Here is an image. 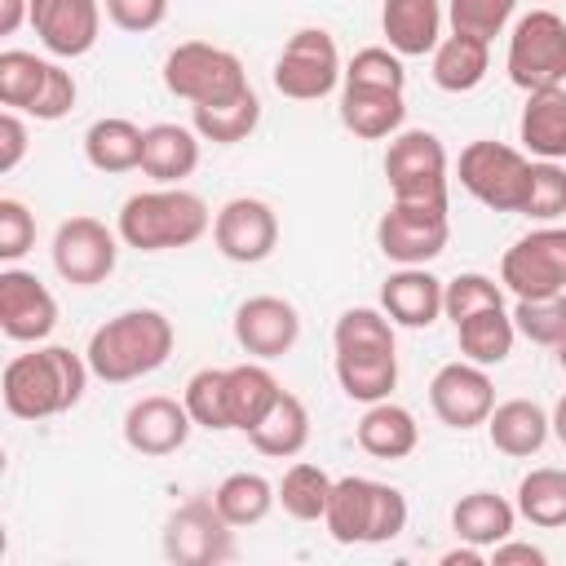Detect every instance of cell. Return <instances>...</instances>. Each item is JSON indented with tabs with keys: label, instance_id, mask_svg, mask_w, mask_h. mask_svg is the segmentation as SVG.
I'll use <instances>...</instances> for the list:
<instances>
[{
	"label": "cell",
	"instance_id": "cell-32",
	"mask_svg": "<svg viewBox=\"0 0 566 566\" xmlns=\"http://www.w3.org/2000/svg\"><path fill=\"white\" fill-rule=\"evenodd\" d=\"M142 142H146V128H137L133 119L106 115V119H93L88 124V133H84V159L97 172H133V168H142Z\"/></svg>",
	"mask_w": 566,
	"mask_h": 566
},
{
	"label": "cell",
	"instance_id": "cell-40",
	"mask_svg": "<svg viewBox=\"0 0 566 566\" xmlns=\"http://www.w3.org/2000/svg\"><path fill=\"white\" fill-rule=\"evenodd\" d=\"M513 327L531 340V345H562L566 340V292L553 296H535V301H517L513 305Z\"/></svg>",
	"mask_w": 566,
	"mask_h": 566
},
{
	"label": "cell",
	"instance_id": "cell-51",
	"mask_svg": "<svg viewBox=\"0 0 566 566\" xmlns=\"http://www.w3.org/2000/svg\"><path fill=\"white\" fill-rule=\"evenodd\" d=\"M442 566H482V548H478V544L451 548V553H442Z\"/></svg>",
	"mask_w": 566,
	"mask_h": 566
},
{
	"label": "cell",
	"instance_id": "cell-3",
	"mask_svg": "<svg viewBox=\"0 0 566 566\" xmlns=\"http://www.w3.org/2000/svg\"><path fill=\"white\" fill-rule=\"evenodd\" d=\"M177 345V332H172V318L159 314V310H124L115 318H106L93 336H88V371L106 385H128V380H142L150 371H159L168 363Z\"/></svg>",
	"mask_w": 566,
	"mask_h": 566
},
{
	"label": "cell",
	"instance_id": "cell-33",
	"mask_svg": "<svg viewBox=\"0 0 566 566\" xmlns=\"http://www.w3.org/2000/svg\"><path fill=\"white\" fill-rule=\"evenodd\" d=\"M455 340H460V354L478 367H500L509 354H513V340H517V327H513V314L504 305H491V310H478L469 314L464 323H455Z\"/></svg>",
	"mask_w": 566,
	"mask_h": 566
},
{
	"label": "cell",
	"instance_id": "cell-49",
	"mask_svg": "<svg viewBox=\"0 0 566 566\" xmlns=\"http://www.w3.org/2000/svg\"><path fill=\"white\" fill-rule=\"evenodd\" d=\"M491 562H495V566H544V562H548V553L509 535V539H500V544L491 548Z\"/></svg>",
	"mask_w": 566,
	"mask_h": 566
},
{
	"label": "cell",
	"instance_id": "cell-6",
	"mask_svg": "<svg viewBox=\"0 0 566 566\" xmlns=\"http://www.w3.org/2000/svg\"><path fill=\"white\" fill-rule=\"evenodd\" d=\"M164 88L190 106H208V102H226L239 97L248 84L243 62L208 40H186L164 57Z\"/></svg>",
	"mask_w": 566,
	"mask_h": 566
},
{
	"label": "cell",
	"instance_id": "cell-53",
	"mask_svg": "<svg viewBox=\"0 0 566 566\" xmlns=\"http://www.w3.org/2000/svg\"><path fill=\"white\" fill-rule=\"evenodd\" d=\"M557 363H562V371H566V340L557 345Z\"/></svg>",
	"mask_w": 566,
	"mask_h": 566
},
{
	"label": "cell",
	"instance_id": "cell-43",
	"mask_svg": "<svg viewBox=\"0 0 566 566\" xmlns=\"http://www.w3.org/2000/svg\"><path fill=\"white\" fill-rule=\"evenodd\" d=\"M517 0H451L447 4V18H451V31L460 35H478V40H495L509 18H513Z\"/></svg>",
	"mask_w": 566,
	"mask_h": 566
},
{
	"label": "cell",
	"instance_id": "cell-11",
	"mask_svg": "<svg viewBox=\"0 0 566 566\" xmlns=\"http://www.w3.org/2000/svg\"><path fill=\"white\" fill-rule=\"evenodd\" d=\"M500 283L517 301L566 292V226H539L500 256Z\"/></svg>",
	"mask_w": 566,
	"mask_h": 566
},
{
	"label": "cell",
	"instance_id": "cell-41",
	"mask_svg": "<svg viewBox=\"0 0 566 566\" xmlns=\"http://www.w3.org/2000/svg\"><path fill=\"white\" fill-rule=\"evenodd\" d=\"M491 305H504V287H500L495 279L478 274V270L455 274V279H447V287H442V314H447L451 323H464L469 314L491 310Z\"/></svg>",
	"mask_w": 566,
	"mask_h": 566
},
{
	"label": "cell",
	"instance_id": "cell-47",
	"mask_svg": "<svg viewBox=\"0 0 566 566\" xmlns=\"http://www.w3.org/2000/svg\"><path fill=\"white\" fill-rule=\"evenodd\" d=\"M71 106H75V80H71V71L66 66H57L53 62V75H49V88H44V97L35 102V119H44V124H53V119H62V115H71Z\"/></svg>",
	"mask_w": 566,
	"mask_h": 566
},
{
	"label": "cell",
	"instance_id": "cell-38",
	"mask_svg": "<svg viewBox=\"0 0 566 566\" xmlns=\"http://www.w3.org/2000/svg\"><path fill=\"white\" fill-rule=\"evenodd\" d=\"M332 482H336V478H327V469H318V464H310V460H296V464L283 473V482H279V504H283V513L296 517V522H318V517L327 513Z\"/></svg>",
	"mask_w": 566,
	"mask_h": 566
},
{
	"label": "cell",
	"instance_id": "cell-17",
	"mask_svg": "<svg viewBox=\"0 0 566 566\" xmlns=\"http://www.w3.org/2000/svg\"><path fill=\"white\" fill-rule=\"evenodd\" d=\"M57 327L53 292L27 270H0V332L22 345H40Z\"/></svg>",
	"mask_w": 566,
	"mask_h": 566
},
{
	"label": "cell",
	"instance_id": "cell-30",
	"mask_svg": "<svg viewBox=\"0 0 566 566\" xmlns=\"http://www.w3.org/2000/svg\"><path fill=\"white\" fill-rule=\"evenodd\" d=\"M491 71V44L478 40V35H442L438 49H433V84L442 93H469L486 80Z\"/></svg>",
	"mask_w": 566,
	"mask_h": 566
},
{
	"label": "cell",
	"instance_id": "cell-4",
	"mask_svg": "<svg viewBox=\"0 0 566 566\" xmlns=\"http://www.w3.org/2000/svg\"><path fill=\"white\" fill-rule=\"evenodd\" d=\"M212 226L208 203L195 190L181 186H155L142 195H128L119 208V239L137 252H168V248H190L203 239Z\"/></svg>",
	"mask_w": 566,
	"mask_h": 566
},
{
	"label": "cell",
	"instance_id": "cell-19",
	"mask_svg": "<svg viewBox=\"0 0 566 566\" xmlns=\"http://www.w3.org/2000/svg\"><path fill=\"white\" fill-rule=\"evenodd\" d=\"M31 27L53 57H84L102 35L97 0H31Z\"/></svg>",
	"mask_w": 566,
	"mask_h": 566
},
{
	"label": "cell",
	"instance_id": "cell-39",
	"mask_svg": "<svg viewBox=\"0 0 566 566\" xmlns=\"http://www.w3.org/2000/svg\"><path fill=\"white\" fill-rule=\"evenodd\" d=\"M190 420L199 429H230V411H226V367H199L190 380H186V394H181Z\"/></svg>",
	"mask_w": 566,
	"mask_h": 566
},
{
	"label": "cell",
	"instance_id": "cell-16",
	"mask_svg": "<svg viewBox=\"0 0 566 566\" xmlns=\"http://www.w3.org/2000/svg\"><path fill=\"white\" fill-rule=\"evenodd\" d=\"M429 407L447 429H478V424H486V416L495 407V385H491L486 367L460 358V363H447L433 371Z\"/></svg>",
	"mask_w": 566,
	"mask_h": 566
},
{
	"label": "cell",
	"instance_id": "cell-36",
	"mask_svg": "<svg viewBox=\"0 0 566 566\" xmlns=\"http://www.w3.org/2000/svg\"><path fill=\"white\" fill-rule=\"evenodd\" d=\"M274 500H279V486H270L261 473H248V469L221 478V486L212 491V504L221 509V517H226L234 531L265 522V513L274 509Z\"/></svg>",
	"mask_w": 566,
	"mask_h": 566
},
{
	"label": "cell",
	"instance_id": "cell-14",
	"mask_svg": "<svg viewBox=\"0 0 566 566\" xmlns=\"http://www.w3.org/2000/svg\"><path fill=\"white\" fill-rule=\"evenodd\" d=\"M115 234L119 230H106V221H97V217H66L53 234V270L71 287L106 283L115 270V256H119Z\"/></svg>",
	"mask_w": 566,
	"mask_h": 566
},
{
	"label": "cell",
	"instance_id": "cell-8",
	"mask_svg": "<svg viewBox=\"0 0 566 566\" xmlns=\"http://www.w3.org/2000/svg\"><path fill=\"white\" fill-rule=\"evenodd\" d=\"M509 80L522 93L557 88L566 80V18L553 9H531L509 35Z\"/></svg>",
	"mask_w": 566,
	"mask_h": 566
},
{
	"label": "cell",
	"instance_id": "cell-22",
	"mask_svg": "<svg viewBox=\"0 0 566 566\" xmlns=\"http://www.w3.org/2000/svg\"><path fill=\"white\" fill-rule=\"evenodd\" d=\"M380 31L398 57H424L442 40V4L438 0H385Z\"/></svg>",
	"mask_w": 566,
	"mask_h": 566
},
{
	"label": "cell",
	"instance_id": "cell-50",
	"mask_svg": "<svg viewBox=\"0 0 566 566\" xmlns=\"http://www.w3.org/2000/svg\"><path fill=\"white\" fill-rule=\"evenodd\" d=\"M22 22H31V0H0V35H13Z\"/></svg>",
	"mask_w": 566,
	"mask_h": 566
},
{
	"label": "cell",
	"instance_id": "cell-2",
	"mask_svg": "<svg viewBox=\"0 0 566 566\" xmlns=\"http://www.w3.org/2000/svg\"><path fill=\"white\" fill-rule=\"evenodd\" d=\"M336 345V380L354 402H385L398 385V349L394 318L371 305H354L332 327Z\"/></svg>",
	"mask_w": 566,
	"mask_h": 566
},
{
	"label": "cell",
	"instance_id": "cell-48",
	"mask_svg": "<svg viewBox=\"0 0 566 566\" xmlns=\"http://www.w3.org/2000/svg\"><path fill=\"white\" fill-rule=\"evenodd\" d=\"M27 155V124L18 119V111L0 115V172H13Z\"/></svg>",
	"mask_w": 566,
	"mask_h": 566
},
{
	"label": "cell",
	"instance_id": "cell-37",
	"mask_svg": "<svg viewBox=\"0 0 566 566\" xmlns=\"http://www.w3.org/2000/svg\"><path fill=\"white\" fill-rule=\"evenodd\" d=\"M49 75H53V62L27 53V49H4L0 53V102L9 111H35V102L44 97L49 88Z\"/></svg>",
	"mask_w": 566,
	"mask_h": 566
},
{
	"label": "cell",
	"instance_id": "cell-1",
	"mask_svg": "<svg viewBox=\"0 0 566 566\" xmlns=\"http://www.w3.org/2000/svg\"><path fill=\"white\" fill-rule=\"evenodd\" d=\"M88 358H80L66 345H35L31 354H18L4 363L0 398L13 420H49L71 411L84 398L88 385Z\"/></svg>",
	"mask_w": 566,
	"mask_h": 566
},
{
	"label": "cell",
	"instance_id": "cell-10",
	"mask_svg": "<svg viewBox=\"0 0 566 566\" xmlns=\"http://www.w3.org/2000/svg\"><path fill=\"white\" fill-rule=\"evenodd\" d=\"M340 80H345V71H340V49H336L332 31H323V27L292 31V40L283 44V53L274 62V88L292 102H318Z\"/></svg>",
	"mask_w": 566,
	"mask_h": 566
},
{
	"label": "cell",
	"instance_id": "cell-27",
	"mask_svg": "<svg viewBox=\"0 0 566 566\" xmlns=\"http://www.w3.org/2000/svg\"><path fill=\"white\" fill-rule=\"evenodd\" d=\"M517 137L535 159H566V88H539L526 93Z\"/></svg>",
	"mask_w": 566,
	"mask_h": 566
},
{
	"label": "cell",
	"instance_id": "cell-9",
	"mask_svg": "<svg viewBox=\"0 0 566 566\" xmlns=\"http://www.w3.org/2000/svg\"><path fill=\"white\" fill-rule=\"evenodd\" d=\"M451 239L442 199H394L376 221V248L398 265H429Z\"/></svg>",
	"mask_w": 566,
	"mask_h": 566
},
{
	"label": "cell",
	"instance_id": "cell-52",
	"mask_svg": "<svg viewBox=\"0 0 566 566\" xmlns=\"http://www.w3.org/2000/svg\"><path fill=\"white\" fill-rule=\"evenodd\" d=\"M548 420H553V438L566 447V394L557 398V407H553V416H548Z\"/></svg>",
	"mask_w": 566,
	"mask_h": 566
},
{
	"label": "cell",
	"instance_id": "cell-46",
	"mask_svg": "<svg viewBox=\"0 0 566 566\" xmlns=\"http://www.w3.org/2000/svg\"><path fill=\"white\" fill-rule=\"evenodd\" d=\"M106 18L119 27V31H155L164 18H168V0H106Z\"/></svg>",
	"mask_w": 566,
	"mask_h": 566
},
{
	"label": "cell",
	"instance_id": "cell-45",
	"mask_svg": "<svg viewBox=\"0 0 566 566\" xmlns=\"http://www.w3.org/2000/svg\"><path fill=\"white\" fill-rule=\"evenodd\" d=\"M35 248V217L22 199H0V261H18Z\"/></svg>",
	"mask_w": 566,
	"mask_h": 566
},
{
	"label": "cell",
	"instance_id": "cell-18",
	"mask_svg": "<svg viewBox=\"0 0 566 566\" xmlns=\"http://www.w3.org/2000/svg\"><path fill=\"white\" fill-rule=\"evenodd\" d=\"M190 429H195V420H190L186 402H177L168 394H146L124 411V442L150 460L181 451Z\"/></svg>",
	"mask_w": 566,
	"mask_h": 566
},
{
	"label": "cell",
	"instance_id": "cell-29",
	"mask_svg": "<svg viewBox=\"0 0 566 566\" xmlns=\"http://www.w3.org/2000/svg\"><path fill=\"white\" fill-rule=\"evenodd\" d=\"M248 442L261 451V455H274V460H292L305 451L310 442V411L296 394H279L274 407L261 416V424L248 429Z\"/></svg>",
	"mask_w": 566,
	"mask_h": 566
},
{
	"label": "cell",
	"instance_id": "cell-21",
	"mask_svg": "<svg viewBox=\"0 0 566 566\" xmlns=\"http://www.w3.org/2000/svg\"><path fill=\"white\" fill-rule=\"evenodd\" d=\"M442 279L429 274L424 265H402L380 283V310L398 327H429L442 314Z\"/></svg>",
	"mask_w": 566,
	"mask_h": 566
},
{
	"label": "cell",
	"instance_id": "cell-34",
	"mask_svg": "<svg viewBox=\"0 0 566 566\" xmlns=\"http://www.w3.org/2000/svg\"><path fill=\"white\" fill-rule=\"evenodd\" d=\"M256 124H261V97H256L252 88H243L239 97H226V102L190 106V128H195L203 142H217V146L243 142Z\"/></svg>",
	"mask_w": 566,
	"mask_h": 566
},
{
	"label": "cell",
	"instance_id": "cell-24",
	"mask_svg": "<svg viewBox=\"0 0 566 566\" xmlns=\"http://www.w3.org/2000/svg\"><path fill=\"white\" fill-rule=\"evenodd\" d=\"M199 168V133L186 124H150L142 142V172L159 186H181Z\"/></svg>",
	"mask_w": 566,
	"mask_h": 566
},
{
	"label": "cell",
	"instance_id": "cell-5",
	"mask_svg": "<svg viewBox=\"0 0 566 566\" xmlns=\"http://www.w3.org/2000/svg\"><path fill=\"white\" fill-rule=\"evenodd\" d=\"M323 522L336 544H389L407 531V495L389 482L336 478Z\"/></svg>",
	"mask_w": 566,
	"mask_h": 566
},
{
	"label": "cell",
	"instance_id": "cell-31",
	"mask_svg": "<svg viewBox=\"0 0 566 566\" xmlns=\"http://www.w3.org/2000/svg\"><path fill=\"white\" fill-rule=\"evenodd\" d=\"M283 394V385L274 380V371L265 363H239L226 367V411H230V429H252L261 424V416L274 407V398Z\"/></svg>",
	"mask_w": 566,
	"mask_h": 566
},
{
	"label": "cell",
	"instance_id": "cell-23",
	"mask_svg": "<svg viewBox=\"0 0 566 566\" xmlns=\"http://www.w3.org/2000/svg\"><path fill=\"white\" fill-rule=\"evenodd\" d=\"M486 433H491V447L513 455V460H526L535 455L548 433H553V420L539 402L531 398H509V402H495L491 416H486Z\"/></svg>",
	"mask_w": 566,
	"mask_h": 566
},
{
	"label": "cell",
	"instance_id": "cell-42",
	"mask_svg": "<svg viewBox=\"0 0 566 566\" xmlns=\"http://www.w3.org/2000/svg\"><path fill=\"white\" fill-rule=\"evenodd\" d=\"M566 212V168L557 159H531V195L522 217L531 221H557Z\"/></svg>",
	"mask_w": 566,
	"mask_h": 566
},
{
	"label": "cell",
	"instance_id": "cell-44",
	"mask_svg": "<svg viewBox=\"0 0 566 566\" xmlns=\"http://www.w3.org/2000/svg\"><path fill=\"white\" fill-rule=\"evenodd\" d=\"M345 84H354V88H394V93H402L407 71H402V57H398L394 49L371 44V49H358V53L349 57V66H345Z\"/></svg>",
	"mask_w": 566,
	"mask_h": 566
},
{
	"label": "cell",
	"instance_id": "cell-15",
	"mask_svg": "<svg viewBox=\"0 0 566 566\" xmlns=\"http://www.w3.org/2000/svg\"><path fill=\"white\" fill-rule=\"evenodd\" d=\"M212 239L217 252L234 265H256L279 248V217L265 199L256 195H234L217 208L212 217Z\"/></svg>",
	"mask_w": 566,
	"mask_h": 566
},
{
	"label": "cell",
	"instance_id": "cell-35",
	"mask_svg": "<svg viewBox=\"0 0 566 566\" xmlns=\"http://www.w3.org/2000/svg\"><path fill=\"white\" fill-rule=\"evenodd\" d=\"M517 517H526L539 531L566 526V469H531L517 482Z\"/></svg>",
	"mask_w": 566,
	"mask_h": 566
},
{
	"label": "cell",
	"instance_id": "cell-7",
	"mask_svg": "<svg viewBox=\"0 0 566 566\" xmlns=\"http://www.w3.org/2000/svg\"><path fill=\"white\" fill-rule=\"evenodd\" d=\"M460 186L491 212H522L531 195V159L504 142H469L460 150Z\"/></svg>",
	"mask_w": 566,
	"mask_h": 566
},
{
	"label": "cell",
	"instance_id": "cell-20",
	"mask_svg": "<svg viewBox=\"0 0 566 566\" xmlns=\"http://www.w3.org/2000/svg\"><path fill=\"white\" fill-rule=\"evenodd\" d=\"M234 340L252 358H283L301 340V314L283 296H248L234 310Z\"/></svg>",
	"mask_w": 566,
	"mask_h": 566
},
{
	"label": "cell",
	"instance_id": "cell-28",
	"mask_svg": "<svg viewBox=\"0 0 566 566\" xmlns=\"http://www.w3.org/2000/svg\"><path fill=\"white\" fill-rule=\"evenodd\" d=\"M416 442H420L416 416L407 407L389 402V398L385 402H371L363 411V420H358V447L367 455H376V460H407L416 451Z\"/></svg>",
	"mask_w": 566,
	"mask_h": 566
},
{
	"label": "cell",
	"instance_id": "cell-12",
	"mask_svg": "<svg viewBox=\"0 0 566 566\" xmlns=\"http://www.w3.org/2000/svg\"><path fill=\"white\" fill-rule=\"evenodd\" d=\"M385 181L394 199H442L447 203V150L429 128L394 133L385 150Z\"/></svg>",
	"mask_w": 566,
	"mask_h": 566
},
{
	"label": "cell",
	"instance_id": "cell-13",
	"mask_svg": "<svg viewBox=\"0 0 566 566\" xmlns=\"http://www.w3.org/2000/svg\"><path fill=\"white\" fill-rule=\"evenodd\" d=\"M164 553L177 566H217L234 557V526L212 500H186L164 522Z\"/></svg>",
	"mask_w": 566,
	"mask_h": 566
},
{
	"label": "cell",
	"instance_id": "cell-25",
	"mask_svg": "<svg viewBox=\"0 0 566 566\" xmlns=\"http://www.w3.org/2000/svg\"><path fill=\"white\" fill-rule=\"evenodd\" d=\"M407 119V102L402 93L394 88H354L345 84L340 88V124L363 137V142H380V137H394Z\"/></svg>",
	"mask_w": 566,
	"mask_h": 566
},
{
	"label": "cell",
	"instance_id": "cell-26",
	"mask_svg": "<svg viewBox=\"0 0 566 566\" xmlns=\"http://www.w3.org/2000/svg\"><path fill=\"white\" fill-rule=\"evenodd\" d=\"M517 526V504H509L504 495L495 491H469L455 500L451 509V531L455 539L464 544H478V548H495L500 539H509Z\"/></svg>",
	"mask_w": 566,
	"mask_h": 566
}]
</instances>
